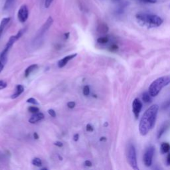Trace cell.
Listing matches in <instances>:
<instances>
[{
	"label": "cell",
	"mask_w": 170,
	"mask_h": 170,
	"mask_svg": "<svg viewBox=\"0 0 170 170\" xmlns=\"http://www.w3.org/2000/svg\"><path fill=\"white\" fill-rule=\"evenodd\" d=\"M159 106L157 104L151 106L141 117L139 124V131L141 135H146L154 128L157 115Z\"/></svg>",
	"instance_id": "1"
},
{
	"label": "cell",
	"mask_w": 170,
	"mask_h": 170,
	"mask_svg": "<svg viewBox=\"0 0 170 170\" xmlns=\"http://www.w3.org/2000/svg\"><path fill=\"white\" fill-rule=\"evenodd\" d=\"M136 19L140 25L149 28L160 27L163 24L160 17L154 14L139 13L136 15Z\"/></svg>",
	"instance_id": "2"
},
{
	"label": "cell",
	"mask_w": 170,
	"mask_h": 170,
	"mask_svg": "<svg viewBox=\"0 0 170 170\" xmlns=\"http://www.w3.org/2000/svg\"><path fill=\"white\" fill-rule=\"evenodd\" d=\"M170 84V75L163 76L153 81L149 87V93L151 96H156L162 89Z\"/></svg>",
	"instance_id": "3"
},
{
	"label": "cell",
	"mask_w": 170,
	"mask_h": 170,
	"mask_svg": "<svg viewBox=\"0 0 170 170\" xmlns=\"http://www.w3.org/2000/svg\"><path fill=\"white\" fill-rule=\"evenodd\" d=\"M127 159L130 166L134 169L138 170V163H137V157L135 148L133 144H129L127 150Z\"/></svg>",
	"instance_id": "4"
},
{
	"label": "cell",
	"mask_w": 170,
	"mask_h": 170,
	"mask_svg": "<svg viewBox=\"0 0 170 170\" xmlns=\"http://www.w3.org/2000/svg\"><path fill=\"white\" fill-rule=\"evenodd\" d=\"M53 23V19L51 18V17H49V18L47 19V20L46 21V22L45 23V24L43 25V26L39 29L37 35L35 37V39H34V41H38V43L39 42V40H41V39L43 38V37L44 36L45 33H46L49 29V28L51 27L52 24Z\"/></svg>",
	"instance_id": "5"
},
{
	"label": "cell",
	"mask_w": 170,
	"mask_h": 170,
	"mask_svg": "<svg viewBox=\"0 0 170 170\" xmlns=\"http://www.w3.org/2000/svg\"><path fill=\"white\" fill-rule=\"evenodd\" d=\"M154 154V148L150 146L147 148L144 154V163L146 167H150L152 163L153 157Z\"/></svg>",
	"instance_id": "6"
},
{
	"label": "cell",
	"mask_w": 170,
	"mask_h": 170,
	"mask_svg": "<svg viewBox=\"0 0 170 170\" xmlns=\"http://www.w3.org/2000/svg\"><path fill=\"white\" fill-rule=\"evenodd\" d=\"M29 17V10L26 5H23L18 12V18L21 23H25Z\"/></svg>",
	"instance_id": "7"
},
{
	"label": "cell",
	"mask_w": 170,
	"mask_h": 170,
	"mask_svg": "<svg viewBox=\"0 0 170 170\" xmlns=\"http://www.w3.org/2000/svg\"><path fill=\"white\" fill-rule=\"evenodd\" d=\"M142 109V103L138 98H135L132 103V111L135 119H138Z\"/></svg>",
	"instance_id": "8"
},
{
	"label": "cell",
	"mask_w": 170,
	"mask_h": 170,
	"mask_svg": "<svg viewBox=\"0 0 170 170\" xmlns=\"http://www.w3.org/2000/svg\"><path fill=\"white\" fill-rule=\"evenodd\" d=\"M77 56V53H75V54H71V55H69L68 56H65L64 58H63L62 59L59 60V62H58V66L59 68H63L69 62L74 59L75 57H76V56Z\"/></svg>",
	"instance_id": "9"
},
{
	"label": "cell",
	"mask_w": 170,
	"mask_h": 170,
	"mask_svg": "<svg viewBox=\"0 0 170 170\" xmlns=\"http://www.w3.org/2000/svg\"><path fill=\"white\" fill-rule=\"evenodd\" d=\"M45 116L44 114H43V113L41 112H37V113H35V114H34L29 120V122L31 123V124H35L39 121H41L44 118Z\"/></svg>",
	"instance_id": "10"
},
{
	"label": "cell",
	"mask_w": 170,
	"mask_h": 170,
	"mask_svg": "<svg viewBox=\"0 0 170 170\" xmlns=\"http://www.w3.org/2000/svg\"><path fill=\"white\" fill-rule=\"evenodd\" d=\"M24 86H23V85H21V84L18 85V86L16 87L15 93H14L12 95H11V98H12V99H15V98H17L18 97H19V96L23 93H24Z\"/></svg>",
	"instance_id": "11"
},
{
	"label": "cell",
	"mask_w": 170,
	"mask_h": 170,
	"mask_svg": "<svg viewBox=\"0 0 170 170\" xmlns=\"http://www.w3.org/2000/svg\"><path fill=\"white\" fill-rule=\"evenodd\" d=\"M10 20H11L10 18H4L2 19L1 22H0V37H1V36L2 35L5 28L6 27L7 25L9 24Z\"/></svg>",
	"instance_id": "12"
},
{
	"label": "cell",
	"mask_w": 170,
	"mask_h": 170,
	"mask_svg": "<svg viewBox=\"0 0 170 170\" xmlns=\"http://www.w3.org/2000/svg\"><path fill=\"white\" fill-rule=\"evenodd\" d=\"M37 67H38V65L37 64H33V65H30L29 66H28L25 71V77H29L31 75V72H33L34 71L37 69Z\"/></svg>",
	"instance_id": "13"
},
{
	"label": "cell",
	"mask_w": 170,
	"mask_h": 170,
	"mask_svg": "<svg viewBox=\"0 0 170 170\" xmlns=\"http://www.w3.org/2000/svg\"><path fill=\"white\" fill-rule=\"evenodd\" d=\"M97 31L100 33H106L109 31V27L105 24H101L98 26Z\"/></svg>",
	"instance_id": "14"
},
{
	"label": "cell",
	"mask_w": 170,
	"mask_h": 170,
	"mask_svg": "<svg viewBox=\"0 0 170 170\" xmlns=\"http://www.w3.org/2000/svg\"><path fill=\"white\" fill-rule=\"evenodd\" d=\"M170 151V144L169 143H162L161 145V152L162 154L168 153Z\"/></svg>",
	"instance_id": "15"
},
{
	"label": "cell",
	"mask_w": 170,
	"mask_h": 170,
	"mask_svg": "<svg viewBox=\"0 0 170 170\" xmlns=\"http://www.w3.org/2000/svg\"><path fill=\"white\" fill-rule=\"evenodd\" d=\"M151 95L149 93H144V94H143V96H142V98H143V100L144 103H149L151 102Z\"/></svg>",
	"instance_id": "16"
},
{
	"label": "cell",
	"mask_w": 170,
	"mask_h": 170,
	"mask_svg": "<svg viewBox=\"0 0 170 170\" xmlns=\"http://www.w3.org/2000/svg\"><path fill=\"white\" fill-rule=\"evenodd\" d=\"M32 164L37 167H40L42 166V162L41 159H39L38 157H35L32 160Z\"/></svg>",
	"instance_id": "17"
},
{
	"label": "cell",
	"mask_w": 170,
	"mask_h": 170,
	"mask_svg": "<svg viewBox=\"0 0 170 170\" xmlns=\"http://www.w3.org/2000/svg\"><path fill=\"white\" fill-rule=\"evenodd\" d=\"M7 61H8V59L3 58L0 56V72H1L2 70L3 69L5 64H6L7 63Z\"/></svg>",
	"instance_id": "18"
},
{
	"label": "cell",
	"mask_w": 170,
	"mask_h": 170,
	"mask_svg": "<svg viewBox=\"0 0 170 170\" xmlns=\"http://www.w3.org/2000/svg\"><path fill=\"white\" fill-rule=\"evenodd\" d=\"M109 41V39L108 37H101L97 39V42L100 44H106Z\"/></svg>",
	"instance_id": "19"
},
{
	"label": "cell",
	"mask_w": 170,
	"mask_h": 170,
	"mask_svg": "<svg viewBox=\"0 0 170 170\" xmlns=\"http://www.w3.org/2000/svg\"><path fill=\"white\" fill-rule=\"evenodd\" d=\"M90 87L89 86H88V85H86V86H84V88H83V90H82V93H83V94L84 96H88L90 94Z\"/></svg>",
	"instance_id": "20"
},
{
	"label": "cell",
	"mask_w": 170,
	"mask_h": 170,
	"mask_svg": "<svg viewBox=\"0 0 170 170\" xmlns=\"http://www.w3.org/2000/svg\"><path fill=\"white\" fill-rule=\"evenodd\" d=\"M167 126L166 125V124H164V126L162 127V128L160 129V130L159 131V133H158V135H157L158 138H160L162 136V135L166 132V130L167 129Z\"/></svg>",
	"instance_id": "21"
},
{
	"label": "cell",
	"mask_w": 170,
	"mask_h": 170,
	"mask_svg": "<svg viewBox=\"0 0 170 170\" xmlns=\"http://www.w3.org/2000/svg\"><path fill=\"white\" fill-rule=\"evenodd\" d=\"M29 111L33 114H35V113H37L39 112V109L37 108V106H30L29 109H28Z\"/></svg>",
	"instance_id": "22"
},
{
	"label": "cell",
	"mask_w": 170,
	"mask_h": 170,
	"mask_svg": "<svg viewBox=\"0 0 170 170\" xmlns=\"http://www.w3.org/2000/svg\"><path fill=\"white\" fill-rule=\"evenodd\" d=\"M13 1H14V0H6V1H5V3L4 9H8L11 6V5H12Z\"/></svg>",
	"instance_id": "23"
},
{
	"label": "cell",
	"mask_w": 170,
	"mask_h": 170,
	"mask_svg": "<svg viewBox=\"0 0 170 170\" xmlns=\"http://www.w3.org/2000/svg\"><path fill=\"white\" fill-rule=\"evenodd\" d=\"M27 103H31V104H35V105H37L39 104V103L37 102V100L34 98H30L29 99L27 100Z\"/></svg>",
	"instance_id": "24"
},
{
	"label": "cell",
	"mask_w": 170,
	"mask_h": 170,
	"mask_svg": "<svg viewBox=\"0 0 170 170\" xmlns=\"http://www.w3.org/2000/svg\"><path fill=\"white\" fill-rule=\"evenodd\" d=\"M139 2L144 3H156L157 0H138Z\"/></svg>",
	"instance_id": "25"
},
{
	"label": "cell",
	"mask_w": 170,
	"mask_h": 170,
	"mask_svg": "<svg viewBox=\"0 0 170 170\" xmlns=\"http://www.w3.org/2000/svg\"><path fill=\"white\" fill-rule=\"evenodd\" d=\"M76 104L75 102H73V101H71V102H69V103H67V106L68 108H69V109H73V108H75Z\"/></svg>",
	"instance_id": "26"
},
{
	"label": "cell",
	"mask_w": 170,
	"mask_h": 170,
	"mask_svg": "<svg viewBox=\"0 0 170 170\" xmlns=\"http://www.w3.org/2000/svg\"><path fill=\"white\" fill-rule=\"evenodd\" d=\"M48 113L49 114V115H50V116H52L53 118L56 117V112H55V111L54 110L49 109L48 110Z\"/></svg>",
	"instance_id": "27"
},
{
	"label": "cell",
	"mask_w": 170,
	"mask_h": 170,
	"mask_svg": "<svg viewBox=\"0 0 170 170\" xmlns=\"http://www.w3.org/2000/svg\"><path fill=\"white\" fill-rule=\"evenodd\" d=\"M87 132H93L94 131V128L92 125H90V124H87Z\"/></svg>",
	"instance_id": "28"
},
{
	"label": "cell",
	"mask_w": 170,
	"mask_h": 170,
	"mask_svg": "<svg viewBox=\"0 0 170 170\" xmlns=\"http://www.w3.org/2000/svg\"><path fill=\"white\" fill-rule=\"evenodd\" d=\"M6 87H7V84H6V82H5L3 81H0V90L3 89V88H5Z\"/></svg>",
	"instance_id": "29"
},
{
	"label": "cell",
	"mask_w": 170,
	"mask_h": 170,
	"mask_svg": "<svg viewBox=\"0 0 170 170\" xmlns=\"http://www.w3.org/2000/svg\"><path fill=\"white\" fill-rule=\"evenodd\" d=\"M118 47L115 44L112 45L111 47H110V50H111V51H115V50H118Z\"/></svg>",
	"instance_id": "30"
},
{
	"label": "cell",
	"mask_w": 170,
	"mask_h": 170,
	"mask_svg": "<svg viewBox=\"0 0 170 170\" xmlns=\"http://www.w3.org/2000/svg\"><path fill=\"white\" fill-rule=\"evenodd\" d=\"M55 146H56L57 147H59V148H62V147L63 146V144L61 142V141H56V142H55L54 144Z\"/></svg>",
	"instance_id": "31"
},
{
	"label": "cell",
	"mask_w": 170,
	"mask_h": 170,
	"mask_svg": "<svg viewBox=\"0 0 170 170\" xmlns=\"http://www.w3.org/2000/svg\"><path fill=\"white\" fill-rule=\"evenodd\" d=\"M84 165L86 166H87V167H91L93 164H92V163H91V162H90V161L87 160V161L84 162Z\"/></svg>",
	"instance_id": "32"
},
{
	"label": "cell",
	"mask_w": 170,
	"mask_h": 170,
	"mask_svg": "<svg viewBox=\"0 0 170 170\" xmlns=\"http://www.w3.org/2000/svg\"><path fill=\"white\" fill-rule=\"evenodd\" d=\"M78 138H79V135L78 134H75L74 136H73V140H74V141H77Z\"/></svg>",
	"instance_id": "33"
},
{
	"label": "cell",
	"mask_w": 170,
	"mask_h": 170,
	"mask_svg": "<svg viewBox=\"0 0 170 170\" xmlns=\"http://www.w3.org/2000/svg\"><path fill=\"white\" fill-rule=\"evenodd\" d=\"M167 163L168 165H170V154H168L167 157Z\"/></svg>",
	"instance_id": "34"
},
{
	"label": "cell",
	"mask_w": 170,
	"mask_h": 170,
	"mask_svg": "<svg viewBox=\"0 0 170 170\" xmlns=\"http://www.w3.org/2000/svg\"><path fill=\"white\" fill-rule=\"evenodd\" d=\"M33 136H34V138L36 139V140L39 139V135L37 134V132H35V133H34V134H33Z\"/></svg>",
	"instance_id": "35"
},
{
	"label": "cell",
	"mask_w": 170,
	"mask_h": 170,
	"mask_svg": "<svg viewBox=\"0 0 170 170\" xmlns=\"http://www.w3.org/2000/svg\"><path fill=\"white\" fill-rule=\"evenodd\" d=\"M69 33H67L65 34V39H67L68 38H69Z\"/></svg>",
	"instance_id": "36"
},
{
	"label": "cell",
	"mask_w": 170,
	"mask_h": 170,
	"mask_svg": "<svg viewBox=\"0 0 170 170\" xmlns=\"http://www.w3.org/2000/svg\"><path fill=\"white\" fill-rule=\"evenodd\" d=\"M103 140H106V138H104V137H102V138H100V141H103Z\"/></svg>",
	"instance_id": "37"
},
{
	"label": "cell",
	"mask_w": 170,
	"mask_h": 170,
	"mask_svg": "<svg viewBox=\"0 0 170 170\" xmlns=\"http://www.w3.org/2000/svg\"><path fill=\"white\" fill-rule=\"evenodd\" d=\"M112 1L114 2H118L120 1V0H112Z\"/></svg>",
	"instance_id": "38"
}]
</instances>
